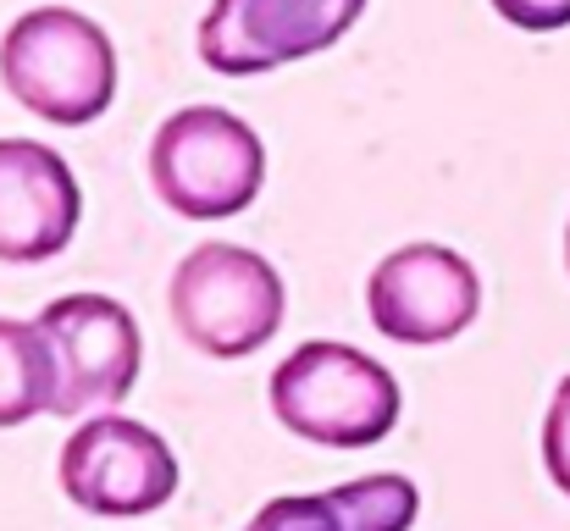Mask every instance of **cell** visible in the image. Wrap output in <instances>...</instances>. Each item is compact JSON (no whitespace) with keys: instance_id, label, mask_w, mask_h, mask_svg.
I'll list each match as a JSON object with an SVG mask.
<instances>
[{"instance_id":"14","label":"cell","mask_w":570,"mask_h":531,"mask_svg":"<svg viewBox=\"0 0 570 531\" xmlns=\"http://www.w3.org/2000/svg\"><path fill=\"white\" fill-rule=\"evenodd\" d=\"M566 266H570V227H566Z\"/></svg>"},{"instance_id":"2","label":"cell","mask_w":570,"mask_h":531,"mask_svg":"<svg viewBox=\"0 0 570 531\" xmlns=\"http://www.w3.org/2000/svg\"><path fill=\"white\" fill-rule=\"evenodd\" d=\"M272 415L322 449H372L399 426V382L393 371L355 344L311 338L272 371Z\"/></svg>"},{"instance_id":"13","label":"cell","mask_w":570,"mask_h":531,"mask_svg":"<svg viewBox=\"0 0 570 531\" xmlns=\"http://www.w3.org/2000/svg\"><path fill=\"white\" fill-rule=\"evenodd\" d=\"M493 11L510 28H527V33H560V28H570V0H493Z\"/></svg>"},{"instance_id":"9","label":"cell","mask_w":570,"mask_h":531,"mask_svg":"<svg viewBox=\"0 0 570 531\" xmlns=\"http://www.w3.org/2000/svg\"><path fill=\"white\" fill-rule=\"evenodd\" d=\"M78 177L39 139H0V260H56L78 233Z\"/></svg>"},{"instance_id":"12","label":"cell","mask_w":570,"mask_h":531,"mask_svg":"<svg viewBox=\"0 0 570 531\" xmlns=\"http://www.w3.org/2000/svg\"><path fill=\"white\" fill-rule=\"evenodd\" d=\"M543 465H549L554 488L570 499V376L554 387L549 415H543Z\"/></svg>"},{"instance_id":"1","label":"cell","mask_w":570,"mask_h":531,"mask_svg":"<svg viewBox=\"0 0 570 531\" xmlns=\"http://www.w3.org/2000/svg\"><path fill=\"white\" fill-rule=\"evenodd\" d=\"M0 83L33 117L89 128L117 95V45L72 6H33L0 39Z\"/></svg>"},{"instance_id":"8","label":"cell","mask_w":570,"mask_h":531,"mask_svg":"<svg viewBox=\"0 0 570 531\" xmlns=\"http://www.w3.org/2000/svg\"><path fill=\"white\" fill-rule=\"evenodd\" d=\"M372 327L393 344L432 350L460 338L482 311V277L476 266L449 244H404L382 255L366 283Z\"/></svg>"},{"instance_id":"6","label":"cell","mask_w":570,"mask_h":531,"mask_svg":"<svg viewBox=\"0 0 570 531\" xmlns=\"http://www.w3.org/2000/svg\"><path fill=\"white\" fill-rule=\"evenodd\" d=\"M61 493L106 521H134L178 493V454L167 437L128 415H95L61 443Z\"/></svg>"},{"instance_id":"3","label":"cell","mask_w":570,"mask_h":531,"mask_svg":"<svg viewBox=\"0 0 570 531\" xmlns=\"http://www.w3.org/2000/svg\"><path fill=\"white\" fill-rule=\"evenodd\" d=\"M167 311L189 350L210 360H244L277 338L288 294L266 255L244 244H194L173 272Z\"/></svg>"},{"instance_id":"5","label":"cell","mask_w":570,"mask_h":531,"mask_svg":"<svg viewBox=\"0 0 570 531\" xmlns=\"http://www.w3.org/2000/svg\"><path fill=\"white\" fill-rule=\"evenodd\" d=\"M33 338L45 350V382H50L45 415L78 421L89 410H111L139 382L145 338H139V322L122 299L61 294L33 316Z\"/></svg>"},{"instance_id":"7","label":"cell","mask_w":570,"mask_h":531,"mask_svg":"<svg viewBox=\"0 0 570 531\" xmlns=\"http://www.w3.org/2000/svg\"><path fill=\"white\" fill-rule=\"evenodd\" d=\"M366 0H210L199 17V61L222 78H261L333 50Z\"/></svg>"},{"instance_id":"10","label":"cell","mask_w":570,"mask_h":531,"mask_svg":"<svg viewBox=\"0 0 570 531\" xmlns=\"http://www.w3.org/2000/svg\"><path fill=\"white\" fill-rule=\"evenodd\" d=\"M415 510H421L415 482L399 471H377L333 493H283L261 504L244 531H410Z\"/></svg>"},{"instance_id":"4","label":"cell","mask_w":570,"mask_h":531,"mask_svg":"<svg viewBox=\"0 0 570 531\" xmlns=\"http://www.w3.org/2000/svg\"><path fill=\"white\" fill-rule=\"evenodd\" d=\"M266 183V145L261 134L222 111V106H184L150 139V188L167 210L189 222H222L255 205Z\"/></svg>"},{"instance_id":"11","label":"cell","mask_w":570,"mask_h":531,"mask_svg":"<svg viewBox=\"0 0 570 531\" xmlns=\"http://www.w3.org/2000/svg\"><path fill=\"white\" fill-rule=\"evenodd\" d=\"M45 410H50V382H45V350L33 338V322L0 316V426H22Z\"/></svg>"}]
</instances>
